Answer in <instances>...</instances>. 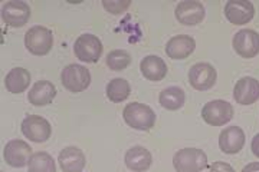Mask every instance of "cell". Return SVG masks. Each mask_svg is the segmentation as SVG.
Listing matches in <instances>:
<instances>
[{"mask_svg":"<svg viewBox=\"0 0 259 172\" xmlns=\"http://www.w3.org/2000/svg\"><path fill=\"white\" fill-rule=\"evenodd\" d=\"M122 118L130 128L136 131H150L156 124L154 110L140 102L128 103L122 110Z\"/></svg>","mask_w":259,"mask_h":172,"instance_id":"6da1fadb","label":"cell"},{"mask_svg":"<svg viewBox=\"0 0 259 172\" xmlns=\"http://www.w3.org/2000/svg\"><path fill=\"white\" fill-rule=\"evenodd\" d=\"M173 166L177 172H202L207 168V155L199 148L180 149L173 156Z\"/></svg>","mask_w":259,"mask_h":172,"instance_id":"7a4b0ae2","label":"cell"},{"mask_svg":"<svg viewBox=\"0 0 259 172\" xmlns=\"http://www.w3.org/2000/svg\"><path fill=\"white\" fill-rule=\"evenodd\" d=\"M61 82L66 91L79 93L91 85V73L82 65H68L61 72Z\"/></svg>","mask_w":259,"mask_h":172,"instance_id":"3957f363","label":"cell"},{"mask_svg":"<svg viewBox=\"0 0 259 172\" xmlns=\"http://www.w3.org/2000/svg\"><path fill=\"white\" fill-rule=\"evenodd\" d=\"M25 46L35 56H45L54 46V35L45 26H33L25 33Z\"/></svg>","mask_w":259,"mask_h":172,"instance_id":"277c9868","label":"cell"},{"mask_svg":"<svg viewBox=\"0 0 259 172\" xmlns=\"http://www.w3.org/2000/svg\"><path fill=\"white\" fill-rule=\"evenodd\" d=\"M233 106L223 99H214L207 102L202 109V118L212 127H223L233 118Z\"/></svg>","mask_w":259,"mask_h":172,"instance_id":"5b68a950","label":"cell"},{"mask_svg":"<svg viewBox=\"0 0 259 172\" xmlns=\"http://www.w3.org/2000/svg\"><path fill=\"white\" fill-rule=\"evenodd\" d=\"M102 42L91 33H83L75 40L74 53L75 56L85 64H95L102 54Z\"/></svg>","mask_w":259,"mask_h":172,"instance_id":"8992f818","label":"cell"},{"mask_svg":"<svg viewBox=\"0 0 259 172\" xmlns=\"http://www.w3.org/2000/svg\"><path fill=\"white\" fill-rule=\"evenodd\" d=\"M218 79V72L212 65L207 62H199L193 65L189 71V82L196 91H209L212 89Z\"/></svg>","mask_w":259,"mask_h":172,"instance_id":"52a82bcc","label":"cell"},{"mask_svg":"<svg viewBox=\"0 0 259 172\" xmlns=\"http://www.w3.org/2000/svg\"><path fill=\"white\" fill-rule=\"evenodd\" d=\"M22 134L28 138L29 141L42 144L47 142L52 134V127L47 119L37 115H29L22 122Z\"/></svg>","mask_w":259,"mask_h":172,"instance_id":"ba28073f","label":"cell"},{"mask_svg":"<svg viewBox=\"0 0 259 172\" xmlns=\"http://www.w3.org/2000/svg\"><path fill=\"white\" fill-rule=\"evenodd\" d=\"M30 18V8L23 0H9L2 6V19L12 27H23Z\"/></svg>","mask_w":259,"mask_h":172,"instance_id":"9c48e42d","label":"cell"},{"mask_svg":"<svg viewBox=\"0 0 259 172\" xmlns=\"http://www.w3.org/2000/svg\"><path fill=\"white\" fill-rule=\"evenodd\" d=\"M232 46L241 58L252 59L259 53V33L252 29H242L232 39Z\"/></svg>","mask_w":259,"mask_h":172,"instance_id":"30bf717a","label":"cell"},{"mask_svg":"<svg viewBox=\"0 0 259 172\" xmlns=\"http://www.w3.org/2000/svg\"><path fill=\"white\" fill-rule=\"evenodd\" d=\"M32 148L28 142L22 139H12L9 141L5 149H3V156L8 165L13 168H23L26 166L32 158Z\"/></svg>","mask_w":259,"mask_h":172,"instance_id":"8fae6325","label":"cell"},{"mask_svg":"<svg viewBox=\"0 0 259 172\" xmlns=\"http://www.w3.org/2000/svg\"><path fill=\"white\" fill-rule=\"evenodd\" d=\"M175 15L179 23L185 26H196L203 22L206 16V9L202 2L197 0H183L175 9Z\"/></svg>","mask_w":259,"mask_h":172,"instance_id":"7c38bea8","label":"cell"},{"mask_svg":"<svg viewBox=\"0 0 259 172\" xmlns=\"http://www.w3.org/2000/svg\"><path fill=\"white\" fill-rule=\"evenodd\" d=\"M225 16L232 25H246L255 16V8L249 0H228L225 5Z\"/></svg>","mask_w":259,"mask_h":172,"instance_id":"4fadbf2b","label":"cell"},{"mask_svg":"<svg viewBox=\"0 0 259 172\" xmlns=\"http://www.w3.org/2000/svg\"><path fill=\"white\" fill-rule=\"evenodd\" d=\"M233 99L239 105H252L259 99V81L252 76H243L233 88Z\"/></svg>","mask_w":259,"mask_h":172,"instance_id":"5bb4252c","label":"cell"},{"mask_svg":"<svg viewBox=\"0 0 259 172\" xmlns=\"http://www.w3.org/2000/svg\"><path fill=\"white\" fill-rule=\"evenodd\" d=\"M245 145V132L241 127L232 125L223 129L219 135V148L228 155H235Z\"/></svg>","mask_w":259,"mask_h":172,"instance_id":"9a60e30c","label":"cell"},{"mask_svg":"<svg viewBox=\"0 0 259 172\" xmlns=\"http://www.w3.org/2000/svg\"><path fill=\"white\" fill-rule=\"evenodd\" d=\"M196 49V42L189 35H177L173 36L166 45V53L170 59L183 61L193 53Z\"/></svg>","mask_w":259,"mask_h":172,"instance_id":"2e32d148","label":"cell"},{"mask_svg":"<svg viewBox=\"0 0 259 172\" xmlns=\"http://www.w3.org/2000/svg\"><path fill=\"white\" fill-rule=\"evenodd\" d=\"M58 162L64 172H82L87 159L78 146H66L59 152Z\"/></svg>","mask_w":259,"mask_h":172,"instance_id":"e0dca14e","label":"cell"},{"mask_svg":"<svg viewBox=\"0 0 259 172\" xmlns=\"http://www.w3.org/2000/svg\"><path fill=\"white\" fill-rule=\"evenodd\" d=\"M56 96V88L52 82L37 81L28 93L29 103L33 106H47Z\"/></svg>","mask_w":259,"mask_h":172,"instance_id":"ac0fdd59","label":"cell"},{"mask_svg":"<svg viewBox=\"0 0 259 172\" xmlns=\"http://www.w3.org/2000/svg\"><path fill=\"white\" fill-rule=\"evenodd\" d=\"M140 71L147 81L160 82L166 78L167 65L157 54H148L140 62Z\"/></svg>","mask_w":259,"mask_h":172,"instance_id":"d6986e66","label":"cell"},{"mask_svg":"<svg viewBox=\"0 0 259 172\" xmlns=\"http://www.w3.org/2000/svg\"><path fill=\"white\" fill-rule=\"evenodd\" d=\"M124 161H125L127 168L131 169V171L144 172L151 166L153 156L150 154V151L146 149L144 146L136 145L133 146V148H130L128 151H127Z\"/></svg>","mask_w":259,"mask_h":172,"instance_id":"ffe728a7","label":"cell"},{"mask_svg":"<svg viewBox=\"0 0 259 172\" xmlns=\"http://www.w3.org/2000/svg\"><path fill=\"white\" fill-rule=\"evenodd\" d=\"M30 85V73L25 68H13L5 76V86L10 93H22Z\"/></svg>","mask_w":259,"mask_h":172,"instance_id":"44dd1931","label":"cell"},{"mask_svg":"<svg viewBox=\"0 0 259 172\" xmlns=\"http://www.w3.org/2000/svg\"><path fill=\"white\" fill-rule=\"evenodd\" d=\"M186 100L185 91L179 86H168L160 92L158 102L167 110H179L183 108Z\"/></svg>","mask_w":259,"mask_h":172,"instance_id":"7402d4cb","label":"cell"},{"mask_svg":"<svg viewBox=\"0 0 259 172\" xmlns=\"http://www.w3.org/2000/svg\"><path fill=\"white\" fill-rule=\"evenodd\" d=\"M105 93H107V98L111 102L120 103L130 96L131 86H130L128 81H125L122 78H115L108 82V85L105 88Z\"/></svg>","mask_w":259,"mask_h":172,"instance_id":"603a6c76","label":"cell"},{"mask_svg":"<svg viewBox=\"0 0 259 172\" xmlns=\"http://www.w3.org/2000/svg\"><path fill=\"white\" fill-rule=\"evenodd\" d=\"M29 172H56V165L52 155L48 152H35L28 163Z\"/></svg>","mask_w":259,"mask_h":172,"instance_id":"cb8c5ba5","label":"cell"},{"mask_svg":"<svg viewBox=\"0 0 259 172\" xmlns=\"http://www.w3.org/2000/svg\"><path fill=\"white\" fill-rule=\"evenodd\" d=\"M105 62H107V66L111 71L120 72V71H124L131 64V56L124 49H115V50H111L110 53L107 54Z\"/></svg>","mask_w":259,"mask_h":172,"instance_id":"d4e9b609","label":"cell"},{"mask_svg":"<svg viewBox=\"0 0 259 172\" xmlns=\"http://www.w3.org/2000/svg\"><path fill=\"white\" fill-rule=\"evenodd\" d=\"M102 6L111 15H122L131 6L130 0H102Z\"/></svg>","mask_w":259,"mask_h":172,"instance_id":"484cf974","label":"cell"},{"mask_svg":"<svg viewBox=\"0 0 259 172\" xmlns=\"http://www.w3.org/2000/svg\"><path fill=\"white\" fill-rule=\"evenodd\" d=\"M209 172H235L233 166L229 165L228 162H213L210 166H209Z\"/></svg>","mask_w":259,"mask_h":172,"instance_id":"4316f807","label":"cell"},{"mask_svg":"<svg viewBox=\"0 0 259 172\" xmlns=\"http://www.w3.org/2000/svg\"><path fill=\"white\" fill-rule=\"evenodd\" d=\"M250 148H252V152L253 155L259 158V134L253 136V139H252V144H250Z\"/></svg>","mask_w":259,"mask_h":172,"instance_id":"83f0119b","label":"cell"},{"mask_svg":"<svg viewBox=\"0 0 259 172\" xmlns=\"http://www.w3.org/2000/svg\"><path fill=\"white\" fill-rule=\"evenodd\" d=\"M241 172H259V162H250L245 165Z\"/></svg>","mask_w":259,"mask_h":172,"instance_id":"f1b7e54d","label":"cell"},{"mask_svg":"<svg viewBox=\"0 0 259 172\" xmlns=\"http://www.w3.org/2000/svg\"><path fill=\"white\" fill-rule=\"evenodd\" d=\"M0 172H5V171H0Z\"/></svg>","mask_w":259,"mask_h":172,"instance_id":"f546056e","label":"cell"}]
</instances>
